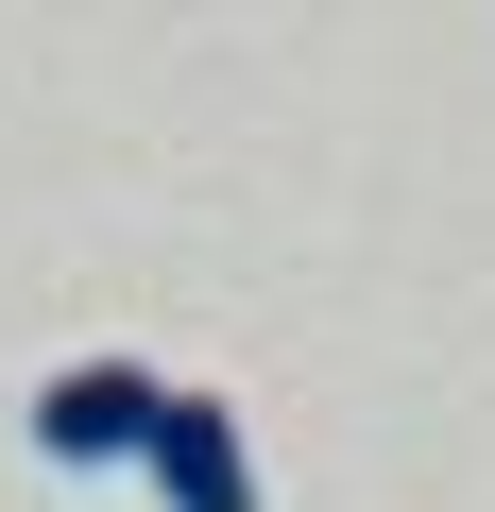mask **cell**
Wrapping results in <instances>:
<instances>
[{
	"instance_id": "1",
	"label": "cell",
	"mask_w": 495,
	"mask_h": 512,
	"mask_svg": "<svg viewBox=\"0 0 495 512\" xmlns=\"http://www.w3.org/2000/svg\"><path fill=\"white\" fill-rule=\"evenodd\" d=\"M154 410H171V376H137V359H69V376L35 393V461H137Z\"/></svg>"
},
{
	"instance_id": "2",
	"label": "cell",
	"mask_w": 495,
	"mask_h": 512,
	"mask_svg": "<svg viewBox=\"0 0 495 512\" xmlns=\"http://www.w3.org/2000/svg\"><path fill=\"white\" fill-rule=\"evenodd\" d=\"M137 478H154L171 512H257V444H239V410H222V393H171V410H154V444H137Z\"/></svg>"
}]
</instances>
